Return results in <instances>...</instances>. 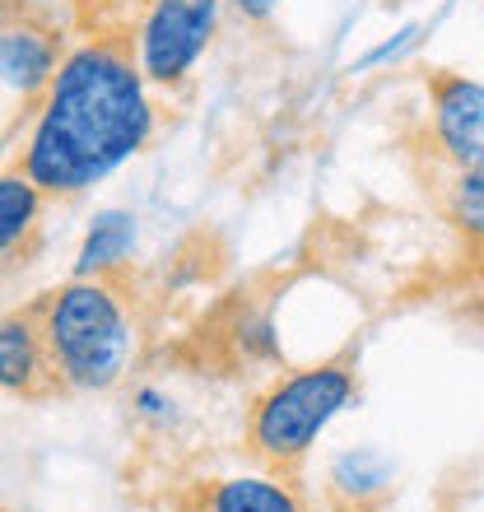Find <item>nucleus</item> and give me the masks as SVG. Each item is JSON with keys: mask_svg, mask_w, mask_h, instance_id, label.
<instances>
[{"mask_svg": "<svg viewBox=\"0 0 484 512\" xmlns=\"http://www.w3.org/2000/svg\"><path fill=\"white\" fill-rule=\"evenodd\" d=\"M61 33L33 19H5L0 28V84L5 98H19V108H38L42 94L52 89L56 70H61Z\"/></svg>", "mask_w": 484, "mask_h": 512, "instance_id": "nucleus-6", "label": "nucleus"}, {"mask_svg": "<svg viewBox=\"0 0 484 512\" xmlns=\"http://www.w3.org/2000/svg\"><path fill=\"white\" fill-rule=\"evenodd\" d=\"M415 33H419V24H405L401 33H391V42H382V47H373L368 56H359V66L354 70H373V66H387L391 56H401L410 42H415Z\"/></svg>", "mask_w": 484, "mask_h": 512, "instance_id": "nucleus-15", "label": "nucleus"}, {"mask_svg": "<svg viewBox=\"0 0 484 512\" xmlns=\"http://www.w3.org/2000/svg\"><path fill=\"white\" fill-rule=\"evenodd\" d=\"M205 512H303L280 475H224L205 494Z\"/></svg>", "mask_w": 484, "mask_h": 512, "instance_id": "nucleus-10", "label": "nucleus"}, {"mask_svg": "<svg viewBox=\"0 0 484 512\" xmlns=\"http://www.w3.org/2000/svg\"><path fill=\"white\" fill-rule=\"evenodd\" d=\"M140 243V219L131 210H98L94 224L84 229L80 252H75V275L80 280H108L117 266H126Z\"/></svg>", "mask_w": 484, "mask_h": 512, "instance_id": "nucleus-8", "label": "nucleus"}, {"mask_svg": "<svg viewBox=\"0 0 484 512\" xmlns=\"http://www.w3.org/2000/svg\"><path fill=\"white\" fill-rule=\"evenodd\" d=\"M229 5H233V14H238V19H247V24H266L280 0H229Z\"/></svg>", "mask_w": 484, "mask_h": 512, "instance_id": "nucleus-16", "label": "nucleus"}, {"mask_svg": "<svg viewBox=\"0 0 484 512\" xmlns=\"http://www.w3.org/2000/svg\"><path fill=\"white\" fill-rule=\"evenodd\" d=\"M359 401V378L350 364L326 359L275 378L252 405L247 447L266 466H294L322 443V433Z\"/></svg>", "mask_w": 484, "mask_h": 512, "instance_id": "nucleus-3", "label": "nucleus"}, {"mask_svg": "<svg viewBox=\"0 0 484 512\" xmlns=\"http://www.w3.org/2000/svg\"><path fill=\"white\" fill-rule=\"evenodd\" d=\"M38 331L52 382L66 391H112L135 359V322L108 280H66L42 298Z\"/></svg>", "mask_w": 484, "mask_h": 512, "instance_id": "nucleus-2", "label": "nucleus"}, {"mask_svg": "<svg viewBox=\"0 0 484 512\" xmlns=\"http://www.w3.org/2000/svg\"><path fill=\"white\" fill-rule=\"evenodd\" d=\"M47 378H52V364H47L38 317L33 312H10L0 322V387L10 396H33Z\"/></svg>", "mask_w": 484, "mask_h": 512, "instance_id": "nucleus-7", "label": "nucleus"}, {"mask_svg": "<svg viewBox=\"0 0 484 512\" xmlns=\"http://www.w3.org/2000/svg\"><path fill=\"white\" fill-rule=\"evenodd\" d=\"M219 5L224 0H149L145 5L131 38V56L154 89L187 84L205 47L215 42Z\"/></svg>", "mask_w": 484, "mask_h": 512, "instance_id": "nucleus-4", "label": "nucleus"}, {"mask_svg": "<svg viewBox=\"0 0 484 512\" xmlns=\"http://www.w3.org/2000/svg\"><path fill=\"white\" fill-rule=\"evenodd\" d=\"M447 219L466 238L484 243V168H457L452 187H447Z\"/></svg>", "mask_w": 484, "mask_h": 512, "instance_id": "nucleus-12", "label": "nucleus"}, {"mask_svg": "<svg viewBox=\"0 0 484 512\" xmlns=\"http://www.w3.org/2000/svg\"><path fill=\"white\" fill-rule=\"evenodd\" d=\"M391 475H396V461L382 447H350V452L331 457L326 480H331V489H336L340 499L363 503V499H373V494H382L391 485Z\"/></svg>", "mask_w": 484, "mask_h": 512, "instance_id": "nucleus-11", "label": "nucleus"}, {"mask_svg": "<svg viewBox=\"0 0 484 512\" xmlns=\"http://www.w3.org/2000/svg\"><path fill=\"white\" fill-rule=\"evenodd\" d=\"M159 131L154 84L135 56L108 38L75 42L52 89L28 117L19 168L52 201H75L140 159Z\"/></svg>", "mask_w": 484, "mask_h": 512, "instance_id": "nucleus-1", "label": "nucleus"}, {"mask_svg": "<svg viewBox=\"0 0 484 512\" xmlns=\"http://www.w3.org/2000/svg\"><path fill=\"white\" fill-rule=\"evenodd\" d=\"M42 201H47V191H42L19 163H10V168L0 173V247H5V266H19V261H24L28 243H33V233H38Z\"/></svg>", "mask_w": 484, "mask_h": 512, "instance_id": "nucleus-9", "label": "nucleus"}, {"mask_svg": "<svg viewBox=\"0 0 484 512\" xmlns=\"http://www.w3.org/2000/svg\"><path fill=\"white\" fill-rule=\"evenodd\" d=\"M433 145L452 168H484V84L471 75H438L429 89Z\"/></svg>", "mask_w": 484, "mask_h": 512, "instance_id": "nucleus-5", "label": "nucleus"}, {"mask_svg": "<svg viewBox=\"0 0 484 512\" xmlns=\"http://www.w3.org/2000/svg\"><path fill=\"white\" fill-rule=\"evenodd\" d=\"M233 345H238L247 359L256 364H275L284 354V340H280V326L270 312H247L238 326H233Z\"/></svg>", "mask_w": 484, "mask_h": 512, "instance_id": "nucleus-13", "label": "nucleus"}, {"mask_svg": "<svg viewBox=\"0 0 484 512\" xmlns=\"http://www.w3.org/2000/svg\"><path fill=\"white\" fill-rule=\"evenodd\" d=\"M131 410L145 424H159V429H168V424H177V401L168 396L163 387H154V382H145V387H135L131 396Z\"/></svg>", "mask_w": 484, "mask_h": 512, "instance_id": "nucleus-14", "label": "nucleus"}]
</instances>
